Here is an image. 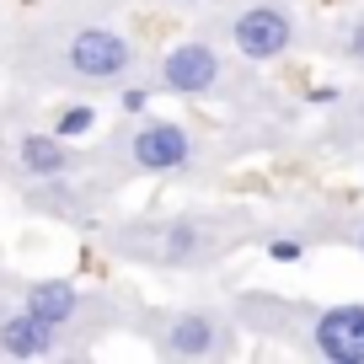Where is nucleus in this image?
Returning a JSON list of instances; mask_svg holds the SVG:
<instances>
[{
    "instance_id": "f257e3e1",
    "label": "nucleus",
    "mask_w": 364,
    "mask_h": 364,
    "mask_svg": "<svg viewBox=\"0 0 364 364\" xmlns=\"http://www.w3.org/2000/svg\"><path fill=\"white\" fill-rule=\"evenodd\" d=\"M70 70L80 80H124L134 70V43H129L118 27H80L65 48Z\"/></svg>"
},
{
    "instance_id": "f03ea898",
    "label": "nucleus",
    "mask_w": 364,
    "mask_h": 364,
    "mask_svg": "<svg viewBox=\"0 0 364 364\" xmlns=\"http://www.w3.org/2000/svg\"><path fill=\"white\" fill-rule=\"evenodd\" d=\"M230 43H236L247 59L268 65V59L289 54V43H295V22H289V11H279V6H247V11L230 22Z\"/></svg>"
},
{
    "instance_id": "7ed1b4c3",
    "label": "nucleus",
    "mask_w": 364,
    "mask_h": 364,
    "mask_svg": "<svg viewBox=\"0 0 364 364\" xmlns=\"http://www.w3.org/2000/svg\"><path fill=\"white\" fill-rule=\"evenodd\" d=\"M220 80V54L209 43H177L161 59V91L171 97H204Z\"/></svg>"
},
{
    "instance_id": "20e7f679",
    "label": "nucleus",
    "mask_w": 364,
    "mask_h": 364,
    "mask_svg": "<svg viewBox=\"0 0 364 364\" xmlns=\"http://www.w3.org/2000/svg\"><path fill=\"white\" fill-rule=\"evenodd\" d=\"M311 343H316V353L332 359V364H364V306L321 311L316 327H311Z\"/></svg>"
},
{
    "instance_id": "39448f33",
    "label": "nucleus",
    "mask_w": 364,
    "mask_h": 364,
    "mask_svg": "<svg viewBox=\"0 0 364 364\" xmlns=\"http://www.w3.org/2000/svg\"><path fill=\"white\" fill-rule=\"evenodd\" d=\"M129 156H134L139 171H182L188 161H193V134H188L182 124L156 118V124H145V129L134 134Z\"/></svg>"
},
{
    "instance_id": "423d86ee",
    "label": "nucleus",
    "mask_w": 364,
    "mask_h": 364,
    "mask_svg": "<svg viewBox=\"0 0 364 364\" xmlns=\"http://www.w3.org/2000/svg\"><path fill=\"white\" fill-rule=\"evenodd\" d=\"M0 353H11V359H43V353H54V327L38 321L33 311H16V316L0 321Z\"/></svg>"
},
{
    "instance_id": "0eeeda50",
    "label": "nucleus",
    "mask_w": 364,
    "mask_h": 364,
    "mask_svg": "<svg viewBox=\"0 0 364 364\" xmlns=\"http://www.w3.org/2000/svg\"><path fill=\"white\" fill-rule=\"evenodd\" d=\"M215 348H220V321L215 316L182 311V316L166 327V353H177V359H209Z\"/></svg>"
},
{
    "instance_id": "6e6552de",
    "label": "nucleus",
    "mask_w": 364,
    "mask_h": 364,
    "mask_svg": "<svg viewBox=\"0 0 364 364\" xmlns=\"http://www.w3.org/2000/svg\"><path fill=\"white\" fill-rule=\"evenodd\" d=\"M75 306H80V295L70 279H38V284H27V300H22V311H33L48 327H65L75 316Z\"/></svg>"
},
{
    "instance_id": "1a4fd4ad",
    "label": "nucleus",
    "mask_w": 364,
    "mask_h": 364,
    "mask_svg": "<svg viewBox=\"0 0 364 364\" xmlns=\"http://www.w3.org/2000/svg\"><path fill=\"white\" fill-rule=\"evenodd\" d=\"M16 161H22L27 177H65L70 171V150L59 134H27L16 145Z\"/></svg>"
},
{
    "instance_id": "9d476101",
    "label": "nucleus",
    "mask_w": 364,
    "mask_h": 364,
    "mask_svg": "<svg viewBox=\"0 0 364 364\" xmlns=\"http://www.w3.org/2000/svg\"><path fill=\"white\" fill-rule=\"evenodd\" d=\"M91 124H97V107L75 102V107H65V113H59L54 134H59V139H75V134H91Z\"/></svg>"
},
{
    "instance_id": "9b49d317",
    "label": "nucleus",
    "mask_w": 364,
    "mask_h": 364,
    "mask_svg": "<svg viewBox=\"0 0 364 364\" xmlns=\"http://www.w3.org/2000/svg\"><path fill=\"white\" fill-rule=\"evenodd\" d=\"M343 48H348V59H353V65H364V16L348 27V43H343Z\"/></svg>"
},
{
    "instance_id": "f8f14e48",
    "label": "nucleus",
    "mask_w": 364,
    "mask_h": 364,
    "mask_svg": "<svg viewBox=\"0 0 364 364\" xmlns=\"http://www.w3.org/2000/svg\"><path fill=\"white\" fill-rule=\"evenodd\" d=\"M273 257H279V262H295L300 257V241H273Z\"/></svg>"
},
{
    "instance_id": "ddd939ff",
    "label": "nucleus",
    "mask_w": 364,
    "mask_h": 364,
    "mask_svg": "<svg viewBox=\"0 0 364 364\" xmlns=\"http://www.w3.org/2000/svg\"><path fill=\"white\" fill-rule=\"evenodd\" d=\"M359 252H364V230H359Z\"/></svg>"
}]
</instances>
